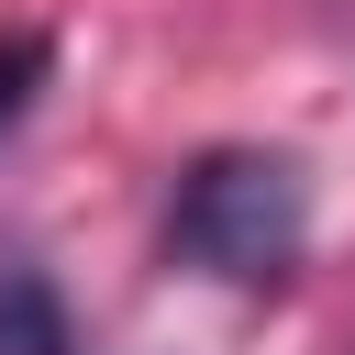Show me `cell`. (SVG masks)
Instances as JSON below:
<instances>
[{"mask_svg":"<svg viewBox=\"0 0 355 355\" xmlns=\"http://www.w3.org/2000/svg\"><path fill=\"white\" fill-rule=\"evenodd\" d=\"M44 78H55V33H0V133L44 100Z\"/></svg>","mask_w":355,"mask_h":355,"instance_id":"3957f363","label":"cell"},{"mask_svg":"<svg viewBox=\"0 0 355 355\" xmlns=\"http://www.w3.org/2000/svg\"><path fill=\"white\" fill-rule=\"evenodd\" d=\"M311 244V178L277 144H211L189 155L178 200H166V255L233 288H277Z\"/></svg>","mask_w":355,"mask_h":355,"instance_id":"6da1fadb","label":"cell"},{"mask_svg":"<svg viewBox=\"0 0 355 355\" xmlns=\"http://www.w3.org/2000/svg\"><path fill=\"white\" fill-rule=\"evenodd\" d=\"M0 355H89L67 300L33 277V266H0Z\"/></svg>","mask_w":355,"mask_h":355,"instance_id":"7a4b0ae2","label":"cell"}]
</instances>
